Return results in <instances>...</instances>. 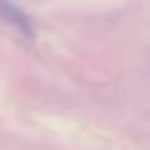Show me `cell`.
Returning <instances> with one entry per match:
<instances>
[{"label": "cell", "mask_w": 150, "mask_h": 150, "mask_svg": "<svg viewBox=\"0 0 150 150\" xmlns=\"http://www.w3.org/2000/svg\"><path fill=\"white\" fill-rule=\"evenodd\" d=\"M0 18L10 26H13L24 37H29V39L36 37V26L33 20L11 0H0Z\"/></svg>", "instance_id": "1"}]
</instances>
